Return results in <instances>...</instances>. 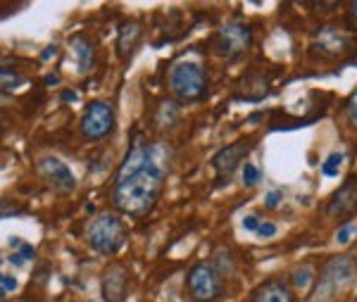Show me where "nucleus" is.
Returning <instances> with one entry per match:
<instances>
[{"label": "nucleus", "instance_id": "obj_13", "mask_svg": "<svg viewBox=\"0 0 357 302\" xmlns=\"http://www.w3.org/2000/svg\"><path fill=\"white\" fill-rule=\"evenodd\" d=\"M314 48H319V53L324 55H343L353 48V38L348 33L333 31V29H321V31H317Z\"/></svg>", "mask_w": 357, "mask_h": 302}, {"label": "nucleus", "instance_id": "obj_6", "mask_svg": "<svg viewBox=\"0 0 357 302\" xmlns=\"http://www.w3.org/2000/svg\"><path fill=\"white\" fill-rule=\"evenodd\" d=\"M114 131V107L105 100H91L79 119V133L86 141H100Z\"/></svg>", "mask_w": 357, "mask_h": 302}, {"label": "nucleus", "instance_id": "obj_7", "mask_svg": "<svg viewBox=\"0 0 357 302\" xmlns=\"http://www.w3.org/2000/svg\"><path fill=\"white\" fill-rule=\"evenodd\" d=\"M38 174L45 179V183L50 188L60 190V193H72L77 188V176L72 174V169L55 155H45L38 160Z\"/></svg>", "mask_w": 357, "mask_h": 302}, {"label": "nucleus", "instance_id": "obj_9", "mask_svg": "<svg viewBox=\"0 0 357 302\" xmlns=\"http://www.w3.org/2000/svg\"><path fill=\"white\" fill-rule=\"evenodd\" d=\"M217 43H220V53L227 57H238L243 55L252 43L250 27L243 24H227L217 33Z\"/></svg>", "mask_w": 357, "mask_h": 302}, {"label": "nucleus", "instance_id": "obj_2", "mask_svg": "<svg viewBox=\"0 0 357 302\" xmlns=\"http://www.w3.org/2000/svg\"><path fill=\"white\" fill-rule=\"evenodd\" d=\"M355 276H357V259L355 257L341 255V257L329 259V262L321 266L319 276H317L310 300H314V302L333 300L338 293H343V290L353 283Z\"/></svg>", "mask_w": 357, "mask_h": 302}, {"label": "nucleus", "instance_id": "obj_15", "mask_svg": "<svg viewBox=\"0 0 357 302\" xmlns=\"http://www.w3.org/2000/svg\"><path fill=\"white\" fill-rule=\"evenodd\" d=\"M69 48H72V53H74V60H77L79 72L86 74V72H91V69H93V65H96V48H93V43H91V40L77 36V38L69 40Z\"/></svg>", "mask_w": 357, "mask_h": 302}, {"label": "nucleus", "instance_id": "obj_22", "mask_svg": "<svg viewBox=\"0 0 357 302\" xmlns=\"http://www.w3.org/2000/svg\"><path fill=\"white\" fill-rule=\"evenodd\" d=\"M13 290H17V278H15V276H5V274H0V295L13 293Z\"/></svg>", "mask_w": 357, "mask_h": 302}, {"label": "nucleus", "instance_id": "obj_28", "mask_svg": "<svg viewBox=\"0 0 357 302\" xmlns=\"http://www.w3.org/2000/svg\"><path fill=\"white\" fill-rule=\"evenodd\" d=\"M50 57H55V48H45L43 55H41V60H50Z\"/></svg>", "mask_w": 357, "mask_h": 302}, {"label": "nucleus", "instance_id": "obj_20", "mask_svg": "<svg viewBox=\"0 0 357 302\" xmlns=\"http://www.w3.org/2000/svg\"><path fill=\"white\" fill-rule=\"evenodd\" d=\"M345 155L343 153H331L329 158H326V162L321 165V172H324V176H336L338 169H341Z\"/></svg>", "mask_w": 357, "mask_h": 302}, {"label": "nucleus", "instance_id": "obj_8", "mask_svg": "<svg viewBox=\"0 0 357 302\" xmlns=\"http://www.w3.org/2000/svg\"><path fill=\"white\" fill-rule=\"evenodd\" d=\"M129 286H131L129 271H126L122 264H110L102 271L100 293L105 302H124L126 295H129Z\"/></svg>", "mask_w": 357, "mask_h": 302}, {"label": "nucleus", "instance_id": "obj_5", "mask_svg": "<svg viewBox=\"0 0 357 302\" xmlns=\"http://www.w3.org/2000/svg\"><path fill=\"white\" fill-rule=\"evenodd\" d=\"M186 288L191 300L195 302H217L224 293L220 271H217L215 264L207 262H198L191 266L186 276Z\"/></svg>", "mask_w": 357, "mask_h": 302}, {"label": "nucleus", "instance_id": "obj_24", "mask_svg": "<svg viewBox=\"0 0 357 302\" xmlns=\"http://www.w3.org/2000/svg\"><path fill=\"white\" fill-rule=\"evenodd\" d=\"M260 226H262V222L255 217V214H248V217H243V229L245 231H255V234H257V229H260Z\"/></svg>", "mask_w": 357, "mask_h": 302}, {"label": "nucleus", "instance_id": "obj_27", "mask_svg": "<svg viewBox=\"0 0 357 302\" xmlns=\"http://www.w3.org/2000/svg\"><path fill=\"white\" fill-rule=\"evenodd\" d=\"M348 22H350V27L357 31V3L350 5V10H348Z\"/></svg>", "mask_w": 357, "mask_h": 302}, {"label": "nucleus", "instance_id": "obj_17", "mask_svg": "<svg viewBox=\"0 0 357 302\" xmlns=\"http://www.w3.org/2000/svg\"><path fill=\"white\" fill-rule=\"evenodd\" d=\"M291 281H293V288H298V290L314 288V281H317L314 269H312V266H307V264H305V266H301V269H296V271H293Z\"/></svg>", "mask_w": 357, "mask_h": 302}, {"label": "nucleus", "instance_id": "obj_18", "mask_svg": "<svg viewBox=\"0 0 357 302\" xmlns=\"http://www.w3.org/2000/svg\"><path fill=\"white\" fill-rule=\"evenodd\" d=\"M343 112H345V121L350 124V129L357 131V89L348 96V100H345V105H343Z\"/></svg>", "mask_w": 357, "mask_h": 302}, {"label": "nucleus", "instance_id": "obj_21", "mask_svg": "<svg viewBox=\"0 0 357 302\" xmlns=\"http://www.w3.org/2000/svg\"><path fill=\"white\" fill-rule=\"evenodd\" d=\"M262 179V174L257 172V167L255 165H245L243 167V183L245 186H255L257 181Z\"/></svg>", "mask_w": 357, "mask_h": 302}, {"label": "nucleus", "instance_id": "obj_12", "mask_svg": "<svg viewBox=\"0 0 357 302\" xmlns=\"http://www.w3.org/2000/svg\"><path fill=\"white\" fill-rule=\"evenodd\" d=\"M250 302H296V295L286 281L272 278V281H264L262 286L252 290Z\"/></svg>", "mask_w": 357, "mask_h": 302}, {"label": "nucleus", "instance_id": "obj_29", "mask_svg": "<svg viewBox=\"0 0 357 302\" xmlns=\"http://www.w3.org/2000/svg\"><path fill=\"white\" fill-rule=\"evenodd\" d=\"M62 100H65V103H74V100H77V93H62Z\"/></svg>", "mask_w": 357, "mask_h": 302}, {"label": "nucleus", "instance_id": "obj_4", "mask_svg": "<svg viewBox=\"0 0 357 302\" xmlns=\"http://www.w3.org/2000/svg\"><path fill=\"white\" fill-rule=\"evenodd\" d=\"M169 91L176 100L195 103L207 91V74L203 65L193 60H181L169 69Z\"/></svg>", "mask_w": 357, "mask_h": 302}, {"label": "nucleus", "instance_id": "obj_11", "mask_svg": "<svg viewBox=\"0 0 357 302\" xmlns=\"http://www.w3.org/2000/svg\"><path fill=\"white\" fill-rule=\"evenodd\" d=\"M248 150H250L248 148V143H234V145L222 148L220 153L212 158V167H215L220 181H229V179H231V174L238 169V165L243 162Z\"/></svg>", "mask_w": 357, "mask_h": 302}, {"label": "nucleus", "instance_id": "obj_10", "mask_svg": "<svg viewBox=\"0 0 357 302\" xmlns=\"http://www.w3.org/2000/svg\"><path fill=\"white\" fill-rule=\"evenodd\" d=\"M357 210V176H348L343 186H338V190H333V195L326 202V214L329 217H348Z\"/></svg>", "mask_w": 357, "mask_h": 302}, {"label": "nucleus", "instance_id": "obj_1", "mask_svg": "<svg viewBox=\"0 0 357 302\" xmlns=\"http://www.w3.org/2000/svg\"><path fill=\"white\" fill-rule=\"evenodd\" d=\"M165 158H167L165 145H158V150H155L153 160L148 165L114 179L112 202L119 212L131 214V217H141V214H148L158 205L165 188L167 169H169Z\"/></svg>", "mask_w": 357, "mask_h": 302}, {"label": "nucleus", "instance_id": "obj_19", "mask_svg": "<svg viewBox=\"0 0 357 302\" xmlns=\"http://www.w3.org/2000/svg\"><path fill=\"white\" fill-rule=\"evenodd\" d=\"M355 234H357V224L355 222H343L341 226H338V231H336V243L338 246H348L350 241L355 238Z\"/></svg>", "mask_w": 357, "mask_h": 302}, {"label": "nucleus", "instance_id": "obj_16", "mask_svg": "<svg viewBox=\"0 0 357 302\" xmlns=\"http://www.w3.org/2000/svg\"><path fill=\"white\" fill-rule=\"evenodd\" d=\"M24 81H26V77L17 67L0 65V96H8V93H13L15 89H20Z\"/></svg>", "mask_w": 357, "mask_h": 302}, {"label": "nucleus", "instance_id": "obj_23", "mask_svg": "<svg viewBox=\"0 0 357 302\" xmlns=\"http://www.w3.org/2000/svg\"><path fill=\"white\" fill-rule=\"evenodd\" d=\"M281 200H284V193H281V190H269L267 200H264V205H267L269 210H276V207L281 205Z\"/></svg>", "mask_w": 357, "mask_h": 302}, {"label": "nucleus", "instance_id": "obj_31", "mask_svg": "<svg viewBox=\"0 0 357 302\" xmlns=\"http://www.w3.org/2000/svg\"><path fill=\"white\" fill-rule=\"evenodd\" d=\"M0 264H3V262H0Z\"/></svg>", "mask_w": 357, "mask_h": 302}, {"label": "nucleus", "instance_id": "obj_30", "mask_svg": "<svg viewBox=\"0 0 357 302\" xmlns=\"http://www.w3.org/2000/svg\"><path fill=\"white\" fill-rule=\"evenodd\" d=\"M45 84H48V86H55V84H60V77H55V74H53V77H45Z\"/></svg>", "mask_w": 357, "mask_h": 302}, {"label": "nucleus", "instance_id": "obj_3", "mask_svg": "<svg viewBox=\"0 0 357 302\" xmlns=\"http://www.w3.org/2000/svg\"><path fill=\"white\" fill-rule=\"evenodd\" d=\"M86 241L89 246L96 250L98 255H105L112 257L126 243V226L117 214L112 212H102L98 217L91 219L89 229H86Z\"/></svg>", "mask_w": 357, "mask_h": 302}, {"label": "nucleus", "instance_id": "obj_14", "mask_svg": "<svg viewBox=\"0 0 357 302\" xmlns=\"http://www.w3.org/2000/svg\"><path fill=\"white\" fill-rule=\"evenodd\" d=\"M141 33H143V29H141V24H138L136 20L122 22V24H119V33H117L119 55H131V53H134L138 40H141Z\"/></svg>", "mask_w": 357, "mask_h": 302}, {"label": "nucleus", "instance_id": "obj_26", "mask_svg": "<svg viewBox=\"0 0 357 302\" xmlns=\"http://www.w3.org/2000/svg\"><path fill=\"white\" fill-rule=\"evenodd\" d=\"M17 250H20V252H17V255H20V257L24 259V262H26L29 257H33V248H31V246H26L24 241H22V246L17 248Z\"/></svg>", "mask_w": 357, "mask_h": 302}, {"label": "nucleus", "instance_id": "obj_25", "mask_svg": "<svg viewBox=\"0 0 357 302\" xmlns=\"http://www.w3.org/2000/svg\"><path fill=\"white\" fill-rule=\"evenodd\" d=\"M257 236H262V238H272V236H276V224H272V222H262V226L257 229Z\"/></svg>", "mask_w": 357, "mask_h": 302}]
</instances>
